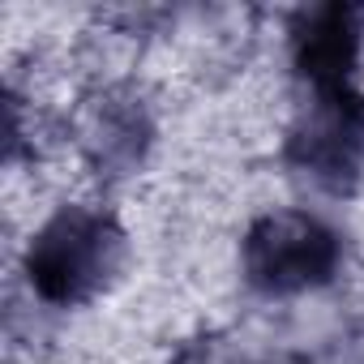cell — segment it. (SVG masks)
<instances>
[{"label": "cell", "instance_id": "cell-1", "mask_svg": "<svg viewBox=\"0 0 364 364\" xmlns=\"http://www.w3.org/2000/svg\"><path fill=\"white\" fill-rule=\"evenodd\" d=\"M124 253H129V240L112 210L60 206L31 236L22 253V274L43 304L77 309L116 283Z\"/></svg>", "mask_w": 364, "mask_h": 364}, {"label": "cell", "instance_id": "cell-2", "mask_svg": "<svg viewBox=\"0 0 364 364\" xmlns=\"http://www.w3.org/2000/svg\"><path fill=\"white\" fill-rule=\"evenodd\" d=\"M347 245L338 228L309 210H274L262 215L240 240V270L249 291L266 300L304 296L330 287L343 270Z\"/></svg>", "mask_w": 364, "mask_h": 364}, {"label": "cell", "instance_id": "cell-3", "mask_svg": "<svg viewBox=\"0 0 364 364\" xmlns=\"http://www.w3.org/2000/svg\"><path fill=\"white\" fill-rule=\"evenodd\" d=\"M283 163L330 198H347L364 176V90L304 95Z\"/></svg>", "mask_w": 364, "mask_h": 364}, {"label": "cell", "instance_id": "cell-4", "mask_svg": "<svg viewBox=\"0 0 364 364\" xmlns=\"http://www.w3.org/2000/svg\"><path fill=\"white\" fill-rule=\"evenodd\" d=\"M364 52V5L326 0L304 5L287 22V60L304 95L351 90Z\"/></svg>", "mask_w": 364, "mask_h": 364}, {"label": "cell", "instance_id": "cell-5", "mask_svg": "<svg viewBox=\"0 0 364 364\" xmlns=\"http://www.w3.org/2000/svg\"><path fill=\"white\" fill-rule=\"evenodd\" d=\"M150 137H154V124H150V112H146L137 90L112 86L90 103L82 146H86V159H90V167L99 176L137 171V163L150 150Z\"/></svg>", "mask_w": 364, "mask_h": 364}, {"label": "cell", "instance_id": "cell-6", "mask_svg": "<svg viewBox=\"0 0 364 364\" xmlns=\"http://www.w3.org/2000/svg\"><path fill=\"white\" fill-rule=\"evenodd\" d=\"M176 364H253L245 351H232V347H219V343H193V347H185L180 351V360Z\"/></svg>", "mask_w": 364, "mask_h": 364}]
</instances>
